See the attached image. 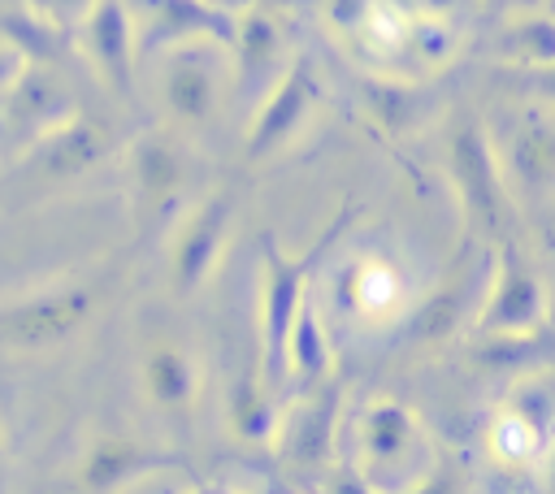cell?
Listing matches in <instances>:
<instances>
[{
	"label": "cell",
	"instance_id": "1",
	"mask_svg": "<svg viewBox=\"0 0 555 494\" xmlns=\"http://www.w3.org/2000/svg\"><path fill=\"white\" fill-rule=\"evenodd\" d=\"M334 234H338V221H334L304 256H295V260L282 256V247H278L273 238L260 243V251H264V286H260V290H264V295H260V364H264V381H278V377L286 373L282 351H286L291 316H295V308H299V299H304V286H308L317 260L330 251Z\"/></svg>",
	"mask_w": 555,
	"mask_h": 494
},
{
	"label": "cell",
	"instance_id": "2",
	"mask_svg": "<svg viewBox=\"0 0 555 494\" xmlns=\"http://www.w3.org/2000/svg\"><path fill=\"white\" fill-rule=\"evenodd\" d=\"M87 316H91L87 286H61V290L26 295L17 303H0V347L39 351V347L65 342L87 325Z\"/></svg>",
	"mask_w": 555,
	"mask_h": 494
},
{
	"label": "cell",
	"instance_id": "3",
	"mask_svg": "<svg viewBox=\"0 0 555 494\" xmlns=\"http://www.w3.org/2000/svg\"><path fill=\"white\" fill-rule=\"evenodd\" d=\"M451 173L460 186V199L468 208V221L486 234H503L507 221V191H503V173L494 165L490 139L477 121H464L451 134Z\"/></svg>",
	"mask_w": 555,
	"mask_h": 494
},
{
	"label": "cell",
	"instance_id": "4",
	"mask_svg": "<svg viewBox=\"0 0 555 494\" xmlns=\"http://www.w3.org/2000/svg\"><path fill=\"white\" fill-rule=\"evenodd\" d=\"M312 100H317V69H312L308 56H295L286 65V74L264 87V100H260V108L251 117V130H247V143H243L247 160L273 156L299 130V121L308 117Z\"/></svg>",
	"mask_w": 555,
	"mask_h": 494
},
{
	"label": "cell",
	"instance_id": "5",
	"mask_svg": "<svg viewBox=\"0 0 555 494\" xmlns=\"http://www.w3.org/2000/svg\"><path fill=\"white\" fill-rule=\"evenodd\" d=\"M481 325L490 334H533L542 329V282L520 256L512 238L499 243L494 260V282H490V303L481 308Z\"/></svg>",
	"mask_w": 555,
	"mask_h": 494
},
{
	"label": "cell",
	"instance_id": "6",
	"mask_svg": "<svg viewBox=\"0 0 555 494\" xmlns=\"http://www.w3.org/2000/svg\"><path fill=\"white\" fill-rule=\"evenodd\" d=\"M225 230H230V199L225 195H212L204 199L178 230L173 238V264H169V282L178 295H195L208 273L217 269L221 260V247H225Z\"/></svg>",
	"mask_w": 555,
	"mask_h": 494
},
{
	"label": "cell",
	"instance_id": "7",
	"mask_svg": "<svg viewBox=\"0 0 555 494\" xmlns=\"http://www.w3.org/2000/svg\"><path fill=\"white\" fill-rule=\"evenodd\" d=\"M87 56L95 61V74L104 87L121 100L134 95V22L126 0H91L87 4Z\"/></svg>",
	"mask_w": 555,
	"mask_h": 494
},
{
	"label": "cell",
	"instance_id": "8",
	"mask_svg": "<svg viewBox=\"0 0 555 494\" xmlns=\"http://www.w3.org/2000/svg\"><path fill=\"white\" fill-rule=\"evenodd\" d=\"M108 152V134L91 121V117H56L43 134H39V143L30 147V156H26V173L30 178H48V182H65V178H78V173H87L100 156Z\"/></svg>",
	"mask_w": 555,
	"mask_h": 494
},
{
	"label": "cell",
	"instance_id": "9",
	"mask_svg": "<svg viewBox=\"0 0 555 494\" xmlns=\"http://www.w3.org/2000/svg\"><path fill=\"white\" fill-rule=\"evenodd\" d=\"M139 9L147 22L143 48L186 43V39L230 43V35H234V13H225L212 0H139Z\"/></svg>",
	"mask_w": 555,
	"mask_h": 494
},
{
	"label": "cell",
	"instance_id": "10",
	"mask_svg": "<svg viewBox=\"0 0 555 494\" xmlns=\"http://www.w3.org/2000/svg\"><path fill=\"white\" fill-rule=\"evenodd\" d=\"M160 100H165L169 117H178L186 126H204L217 108V69H212V61H204L199 48L178 43V52L169 56V65L160 74Z\"/></svg>",
	"mask_w": 555,
	"mask_h": 494
},
{
	"label": "cell",
	"instance_id": "11",
	"mask_svg": "<svg viewBox=\"0 0 555 494\" xmlns=\"http://www.w3.org/2000/svg\"><path fill=\"white\" fill-rule=\"evenodd\" d=\"M356 433H360V446H364V464L369 468H399V464L412 459V451L421 442V420L399 399H373L364 407Z\"/></svg>",
	"mask_w": 555,
	"mask_h": 494
},
{
	"label": "cell",
	"instance_id": "12",
	"mask_svg": "<svg viewBox=\"0 0 555 494\" xmlns=\"http://www.w3.org/2000/svg\"><path fill=\"white\" fill-rule=\"evenodd\" d=\"M546 429H551V412H546V390H533V394H516L512 407H503L490 425V451L512 464V468H525L542 455L546 446Z\"/></svg>",
	"mask_w": 555,
	"mask_h": 494
},
{
	"label": "cell",
	"instance_id": "13",
	"mask_svg": "<svg viewBox=\"0 0 555 494\" xmlns=\"http://www.w3.org/2000/svg\"><path fill=\"white\" fill-rule=\"evenodd\" d=\"M234 52H238V87L247 91H264L278 78V52H282V26L273 13H264L256 0L234 17V35H230Z\"/></svg>",
	"mask_w": 555,
	"mask_h": 494
},
{
	"label": "cell",
	"instance_id": "14",
	"mask_svg": "<svg viewBox=\"0 0 555 494\" xmlns=\"http://www.w3.org/2000/svg\"><path fill=\"white\" fill-rule=\"evenodd\" d=\"M143 386H147V399L160 412L186 416L191 403H195V364H191V355L173 342H156L143 355Z\"/></svg>",
	"mask_w": 555,
	"mask_h": 494
},
{
	"label": "cell",
	"instance_id": "15",
	"mask_svg": "<svg viewBox=\"0 0 555 494\" xmlns=\"http://www.w3.org/2000/svg\"><path fill=\"white\" fill-rule=\"evenodd\" d=\"M343 290H347V303L360 316L382 321V316H390L403 303V273L390 260H382V256H360L343 273Z\"/></svg>",
	"mask_w": 555,
	"mask_h": 494
},
{
	"label": "cell",
	"instance_id": "16",
	"mask_svg": "<svg viewBox=\"0 0 555 494\" xmlns=\"http://www.w3.org/2000/svg\"><path fill=\"white\" fill-rule=\"evenodd\" d=\"M338 386L321 390L308 407L295 412V420L286 425V455L299 464V468H312V464H325L330 459V446H334V425H338Z\"/></svg>",
	"mask_w": 555,
	"mask_h": 494
},
{
	"label": "cell",
	"instance_id": "17",
	"mask_svg": "<svg viewBox=\"0 0 555 494\" xmlns=\"http://www.w3.org/2000/svg\"><path fill=\"white\" fill-rule=\"evenodd\" d=\"M147 464H152V455H147L134 438H126V433H104V438H95L91 451L82 455V464H78V485H87V490H117V485H126L130 477H139Z\"/></svg>",
	"mask_w": 555,
	"mask_h": 494
},
{
	"label": "cell",
	"instance_id": "18",
	"mask_svg": "<svg viewBox=\"0 0 555 494\" xmlns=\"http://www.w3.org/2000/svg\"><path fill=\"white\" fill-rule=\"evenodd\" d=\"M130 169H134V191L143 204H169L173 191L182 186V152L165 139V134H147L143 143H134V156H130Z\"/></svg>",
	"mask_w": 555,
	"mask_h": 494
},
{
	"label": "cell",
	"instance_id": "19",
	"mask_svg": "<svg viewBox=\"0 0 555 494\" xmlns=\"http://www.w3.org/2000/svg\"><path fill=\"white\" fill-rule=\"evenodd\" d=\"M477 290H481V273H455L421 303V312L412 316V338H447L451 329H460L464 308L473 303Z\"/></svg>",
	"mask_w": 555,
	"mask_h": 494
},
{
	"label": "cell",
	"instance_id": "20",
	"mask_svg": "<svg viewBox=\"0 0 555 494\" xmlns=\"http://www.w3.org/2000/svg\"><path fill=\"white\" fill-rule=\"evenodd\" d=\"M282 360H286V368H295L304 381H317V377L330 368V342H325V334H321V321H317V308L308 303V295L299 299V308H295V316H291Z\"/></svg>",
	"mask_w": 555,
	"mask_h": 494
},
{
	"label": "cell",
	"instance_id": "21",
	"mask_svg": "<svg viewBox=\"0 0 555 494\" xmlns=\"http://www.w3.org/2000/svg\"><path fill=\"white\" fill-rule=\"evenodd\" d=\"M512 173L525 191H546L555 178V139L546 121H529L520 126V134L512 139Z\"/></svg>",
	"mask_w": 555,
	"mask_h": 494
},
{
	"label": "cell",
	"instance_id": "22",
	"mask_svg": "<svg viewBox=\"0 0 555 494\" xmlns=\"http://www.w3.org/2000/svg\"><path fill=\"white\" fill-rule=\"evenodd\" d=\"M4 91H9V117H17V121H56L61 117L56 82L39 69V61H35V69L22 65Z\"/></svg>",
	"mask_w": 555,
	"mask_h": 494
},
{
	"label": "cell",
	"instance_id": "23",
	"mask_svg": "<svg viewBox=\"0 0 555 494\" xmlns=\"http://www.w3.org/2000/svg\"><path fill=\"white\" fill-rule=\"evenodd\" d=\"M230 425L238 438H251V442H264L273 433V399H269V386L247 373L234 394H230Z\"/></svg>",
	"mask_w": 555,
	"mask_h": 494
},
{
	"label": "cell",
	"instance_id": "24",
	"mask_svg": "<svg viewBox=\"0 0 555 494\" xmlns=\"http://www.w3.org/2000/svg\"><path fill=\"white\" fill-rule=\"evenodd\" d=\"M503 52H507L512 61H538V65H546L551 52H555L551 22H546V17H520V22L503 35Z\"/></svg>",
	"mask_w": 555,
	"mask_h": 494
},
{
	"label": "cell",
	"instance_id": "25",
	"mask_svg": "<svg viewBox=\"0 0 555 494\" xmlns=\"http://www.w3.org/2000/svg\"><path fill=\"white\" fill-rule=\"evenodd\" d=\"M35 4V13H43V17H52L56 26H65L69 17H78V13H87V4L91 0H30Z\"/></svg>",
	"mask_w": 555,
	"mask_h": 494
},
{
	"label": "cell",
	"instance_id": "26",
	"mask_svg": "<svg viewBox=\"0 0 555 494\" xmlns=\"http://www.w3.org/2000/svg\"><path fill=\"white\" fill-rule=\"evenodd\" d=\"M22 65H26V56H22V52H17L9 39H0V91H4V87L17 78V69H22Z\"/></svg>",
	"mask_w": 555,
	"mask_h": 494
}]
</instances>
